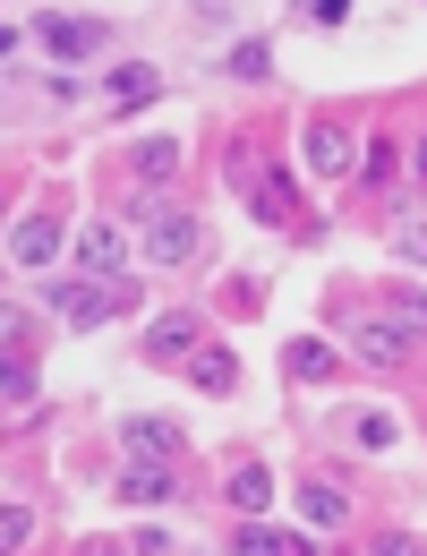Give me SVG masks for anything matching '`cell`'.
<instances>
[{"mask_svg":"<svg viewBox=\"0 0 427 556\" xmlns=\"http://www.w3.org/2000/svg\"><path fill=\"white\" fill-rule=\"evenodd\" d=\"M43 308L69 326V334H94V326H112V317H129L138 308V282L129 275H43Z\"/></svg>","mask_w":427,"mask_h":556,"instance_id":"6da1fadb","label":"cell"},{"mask_svg":"<svg viewBox=\"0 0 427 556\" xmlns=\"http://www.w3.org/2000/svg\"><path fill=\"white\" fill-rule=\"evenodd\" d=\"M138 257H145V275H197V266L214 257V231H206V214L171 198V206H163V214H154V223L138 231Z\"/></svg>","mask_w":427,"mask_h":556,"instance_id":"7a4b0ae2","label":"cell"},{"mask_svg":"<svg viewBox=\"0 0 427 556\" xmlns=\"http://www.w3.org/2000/svg\"><path fill=\"white\" fill-rule=\"evenodd\" d=\"M419 343L427 334H411L385 300H367V308H351V326H342V351H351L359 368H385V377H402L411 359H419Z\"/></svg>","mask_w":427,"mask_h":556,"instance_id":"3957f363","label":"cell"},{"mask_svg":"<svg viewBox=\"0 0 427 556\" xmlns=\"http://www.w3.org/2000/svg\"><path fill=\"white\" fill-rule=\"evenodd\" d=\"M26 26H35V52H43L52 70H94V61L112 52V17H69V9H35Z\"/></svg>","mask_w":427,"mask_h":556,"instance_id":"277c9868","label":"cell"},{"mask_svg":"<svg viewBox=\"0 0 427 556\" xmlns=\"http://www.w3.org/2000/svg\"><path fill=\"white\" fill-rule=\"evenodd\" d=\"M299 163H308L316 180H351V172H359V121H351V112H308Z\"/></svg>","mask_w":427,"mask_h":556,"instance_id":"5b68a950","label":"cell"},{"mask_svg":"<svg viewBox=\"0 0 427 556\" xmlns=\"http://www.w3.org/2000/svg\"><path fill=\"white\" fill-rule=\"evenodd\" d=\"M129 257H138V231L120 214H86L69 231V266H86V275H129Z\"/></svg>","mask_w":427,"mask_h":556,"instance_id":"8992f818","label":"cell"},{"mask_svg":"<svg viewBox=\"0 0 427 556\" xmlns=\"http://www.w3.org/2000/svg\"><path fill=\"white\" fill-rule=\"evenodd\" d=\"M214 326H206V308H154L145 317V368H189V351L206 343Z\"/></svg>","mask_w":427,"mask_h":556,"instance_id":"52a82bcc","label":"cell"},{"mask_svg":"<svg viewBox=\"0 0 427 556\" xmlns=\"http://www.w3.org/2000/svg\"><path fill=\"white\" fill-rule=\"evenodd\" d=\"M61 257H69V223H61V214L35 206V214L9 223V266H17V275H52Z\"/></svg>","mask_w":427,"mask_h":556,"instance_id":"ba28073f","label":"cell"},{"mask_svg":"<svg viewBox=\"0 0 427 556\" xmlns=\"http://www.w3.org/2000/svg\"><path fill=\"white\" fill-rule=\"evenodd\" d=\"M240 556H316V531L290 514V522H274V514H231V531H222Z\"/></svg>","mask_w":427,"mask_h":556,"instance_id":"9c48e42d","label":"cell"},{"mask_svg":"<svg viewBox=\"0 0 427 556\" xmlns=\"http://www.w3.org/2000/svg\"><path fill=\"white\" fill-rule=\"evenodd\" d=\"M94 86H103V121L120 129V121H138L145 103L163 94V70H154V61H103V70H94Z\"/></svg>","mask_w":427,"mask_h":556,"instance_id":"30bf717a","label":"cell"},{"mask_svg":"<svg viewBox=\"0 0 427 556\" xmlns=\"http://www.w3.org/2000/svg\"><path fill=\"white\" fill-rule=\"evenodd\" d=\"M112 496H120V505H138V514H163V505L180 496V471H171V454H129V463L112 471Z\"/></svg>","mask_w":427,"mask_h":556,"instance_id":"8fae6325","label":"cell"},{"mask_svg":"<svg viewBox=\"0 0 427 556\" xmlns=\"http://www.w3.org/2000/svg\"><path fill=\"white\" fill-rule=\"evenodd\" d=\"M0 403H9L17 428L43 419V351H35V343H9V351H0Z\"/></svg>","mask_w":427,"mask_h":556,"instance_id":"7c38bea8","label":"cell"},{"mask_svg":"<svg viewBox=\"0 0 427 556\" xmlns=\"http://www.w3.org/2000/svg\"><path fill=\"white\" fill-rule=\"evenodd\" d=\"M290 514H299L316 540H334V531H351V522H359L351 488H342V480H316V471H308V480H290Z\"/></svg>","mask_w":427,"mask_h":556,"instance_id":"4fadbf2b","label":"cell"},{"mask_svg":"<svg viewBox=\"0 0 427 556\" xmlns=\"http://www.w3.org/2000/svg\"><path fill=\"white\" fill-rule=\"evenodd\" d=\"M283 377H290V386H342V377H351L342 334H290V343H283Z\"/></svg>","mask_w":427,"mask_h":556,"instance_id":"5bb4252c","label":"cell"},{"mask_svg":"<svg viewBox=\"0 0 427 556\" xmlns=\"http://www.w3.org/2000/svg\"><path fill=\"white\" fill-rule=\"evenodd\" d=\"M180 172H189V146L163 138V129H154V138H129V146H120V180H138V189H171Z\"/></svg>","mask_w":427,"mask_h":556,"instance_id":"9a60e30c","label":"cell"},{"mask_svg":"<svg viewBox=\"0 0 427 556\" xmlns=\"http://www.w3.org/2000/svg\"><path fill=\"white\" fill-rule=\"evenodd\" d=\"M240 198H248V214H257L266 231H290L299 206H308V198H299V180H290V163H257V180H248Z\"/></svg>","mask_w":427,"mask_h":556,"instance_id":"2e32d148","label":"cell"},{"mask_svg":"<svg viewBox=\"0 0 427 556\" xmlns=\"http://www.w3.org/2000/svg\"><path fill=\"white\" fill-rule=\"evenodd\" d=\"M402 172H411V163H402V138H359V189H367V198H385V206H402Z\"/></svg>","mask_w":427,"mask_h":556,"instance_id":"e0dca14e","label":"cell"},{"mask_svg":"<svg viewBox=\"0 0 427 556\" xmlns=\"http://www.w3.org/2000/svg\"><path fill=\"white\" fill-rule=\"evenodd\" d=\"M180 377H189V394H206V403H222V394H240V351L231 343H197L189 351V368H180Z\"/></svg>","mask_w":427,"mask_h":556,"instance_id":"ac0fdd59","label":"cell"},{"mask_svg":"<svg viewBox=\"0 0 427 556\" xmlns=\"http://www.w3.org/2000/svg\"><path fill=\"white\" fill-rule=\"evenodd\" d=\"M120 454H189V437H180V419H163V412H129L120 419Z\"/></svg>","mask_w":427,"mask_h":556,"instance_id":"d6986e66","label":"cell"},{"mask_svg":"<svg viewBox=\"0 0 427 556\" xmlns=\"http://www.w3.org/2000/svg\"><path fill=\"white\" fill-rule=\"evenodd\" d=\"M274 496H283V480H274L266 463H231V480H222V505H231V514H274Z\"/></svg>","mask_w":427,"mask_h":556,"instance_id":"ffe728a7","label":"cell"},{"mask_svg":"<svg viewBox=\"0 0 427 556\" xmlns=\"http://www.w3.org/2000/svg\"><path fill=\"white\" fill-rule=\"evenodd\" d=\"M342 437H351L359 454H393V445H402V419L385 412V403H351V412H342Z\"/></svg>","mask_w":427,"mask_h":556,"instance_id":"44dd1931","label":"cell"},{"mask_svg":"<svg viewBox=\"0 0 427 556\" xmlns=\"http://www.w3.org/2000/svg\"><path fill=\"white\" fill-rule=\"evenodd\" d=\"M222 77H240V86H266V77H274V35H231Z\"/></svg>","mask_w":427,"mask_h":556,"instance_id":"7402d4cb","label":"cell"},{"mask_svg":"<svg viewBox=\"0 0 427 556\" xmlns=\"http://www.w3.org/2000/svg\"><path fill=\"white\" fill-rule=\"evenodd\" d=\"M385 249H393V266L427 275V214H393V223H385Z\"/></svg>","mask_w":427,"mask_h":556,"instance_id":"603a6c76","label":"cell"},{"mask_svg":"<svg viewBox=\"0 0 427 556\" xmlns=\"http://www.w3.org/2000/svg\"><path fill=\"white\" fill-rule=\"evenodd\" d=\"M35 531H43V514H35L26 496H9V505H0V548H35Z\"/></svg>","mask_w":427,"mask_h":556,"instance_id":"cb8c5ba5","label":"cell"},{"mask_svg":"<svg viewBox=\"0 0 427 556\" xmlns=\"http://www.w3.org/2000/svg\"><path fill=\"white\" fill-rule=\"evenodd\" d=\"M385 308H393L411 334H427V291H419V282H393V291H385Z\"/></svg>","mask_w":427,"mask_h":556,"instance_id":"d4e9b609","label":"cell"},{"mask_svg":"<svg viewBox=\"0 0 427 556\" xmlns=\"http://www.w3.org/2000/svg\"><path fill=\"white\" fill-rule=\"evenodd\" d=\"M222 180H231V189H248V180H257V154H248V129H240V138H222Z\"/></svg>","mask_w":427,"mask_h":556,"instance_id":"484cf974","label":"cell"},{"mask_svg":"<svg viewBox=\"0 0 427 556\" xmlns=\"http://www.w3.org/2000/svg\"><path fill=\"white\" fill-rule=\"evenodd\" d=\"M351 9H359V0H290V17H299V26H342Z\"/></svg>","mask_w":427,"mask_h":556,"instance_id":"4316f807","label":"cell"},{"mask_svg":"<svg viewBox=\"0 0 427 556\" xmlns=\"http://www.w3.org/2000/svg\"><path fill=\"white\" fill-rule=\"evenodd\" d=\"M0 343H35V351H43V317H35V308H9V326H0Z\"/></svg>","mask_w":427,"mask_h":556,"instance_id":"83f0119b","label":"cell"},{"mask_svg":"<svg viewBox=\"0 0 427 556\" xmlns=\"http://www.w3.org/2000/svg\"><path fill=\"white\" fill-rule=\"evenodd\" d=\"M129 548H138V556H163V548H171V522H154V514H145L138 531H129Z\"/></svg>","mask_w":427,"mask_h":556,"instance_id":"f1b7e54d","label":"cell"},{"mask_svg":"<svg viewBox=\"0 0 427 556\" xmlns=\"http://www.w3.org/2000/svg\"><path fill=\"white\" fill-rule=\"evenodd\" d=\"M189 17L197 26H231V0H189Z\"/></svg>","mask_w":427,"mask_h":556,"instance_id":"f546056e","label":"cell"},{"mask_svg":"<svg viewBox=\"0 0 427 556\" xmlns=\"http://www.w3.org/2000/svg\"><path fill=\"white\" fill-rule=\"evenodd\" d=\"M402 163H411V180H419V189H427V129H419V138H411V146H402Z\"/></svg>","mask_w":427,"mask_h":556,"instance_id":"4dcf8cb0","label":"cell"}]
</instances>
